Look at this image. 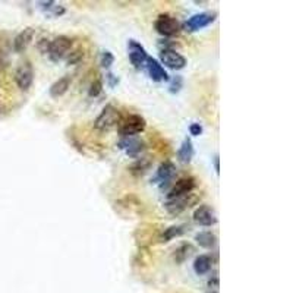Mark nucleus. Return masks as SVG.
Masks as SVG:
<instances>
[{
    "instance_id": "f257e3e1",
    "label": "nucleus",
    "mask_w": 293,
    "mask_h": 293,
    "mask_svg": "<svg viewBox=\"0 0 293 293\" xmlns=\"http://www.w3.org/2000/svg\"><path fill=\"white\" fill-rule=\"evenodd\" d=\"M122 122V116H120L119 110L116 109L115 106L107 104L104 109L101 110V113L97 116V119L94 120V128L97 130H110L115 129L119 126V123Z\"/></svg>"
},
{
    "instance_id": "f03ea898",
    "label": "nucleus",
    "mask_w": 293,
    "mask_h": 293,
    "mask_svg": "<svg viewBox=\"0 0 293 293\" xmlns=\"http://www.w3.org/2000/svg\"><path fill=\"white\" fill-rule=\"evenodd\" d=\"M144 210V204L140 198L135 195H126L116 201V211L120 216L126 218H133L135 216H140Z\"/></svg>"
},
{
    "instance_id": "7ed1b4c3",
    "label": "nucleus",
    "mask_w": 293,
    "mask_h": 293,
    "mask_svg": "<svg viewBox=\"0 0 293 293\" xmlns=\"http://www.w3.org/2000/svg\"><path fill=\"white\" fill-rule=\"evenodd\" d=\"M145 126H147V122L142 116L129 115L128 118H125L120 122L118 130H119V135L122 138H126V137H135V135L144 132Z\"/></svg>"
},
{
    "instance_id": "20e7f679",
    "label": "nucleus",
    "mask_w": 293,
    "mask_h": 293,
    "mask_svg": "<svg viewBox=\"0 0 293 293\" xmlns=\"http://www.w3.org/2000/svg\"><path fill=\"white\" fill-rule=\"evenodd\" d=\"M217 13L216 12H201L196 13L194 16H191L188 21H185L182 24V30L186 33H196L199 30H204L208 25H211L213 22L216 21Z\"/></svg>"
},
{
    "instance_id": "39448f33",
    "label": "nucleus",
    "mask_w": 293,
    "mask_h": 293,
    "mask_svg": "<svg viewBox=\"0 0 293 293\" xmlns=\"http://www.w3.org/2000/svg\"><path fill=\"white\" fill-rule=\"evenodd\" d=\"M72 46H74L72 38H69L66 35H59V37H56V38H53L50 41V49H49L47 56L53 62H59V60H62L63 57H66V56L71 53Z\"/></svg>"
},
{
    "instance_id": "423d86ee",
    "label": "nucleus",
    "mask_w": 293,
    "mask_h": 293,
    "mask_svg": "<svg viewBox=\"0 0 293 293\" xmlns=\"http://www.w3.org/2000/svg\"><path fill=\"white\" fill-rule=\"evenodd\" d=\"M154 28L159 34H162L164 37H173L177 35L182 30V24L177 21L176 18H173L172 15H160L155 22H154Z\"/></svg>"
},
{
    "instance_id": "0eeeda50",
    "label": "nucleus",
    "mask_w": 293,
    "mask_h": 293,
    "mask_svg": "<svg viewBox=\"0 0 293 293\" xmlns=\"http://www.w3.org/2000/svg\"><path fill=\"white\" fill-rule=\"evenodd\" d=\"M194 202H195V198L192 196V192H191V194H186V195L174 196V198L166 199L164 208H166V211H167L169 214L179 216L182 211H185L186 208H189Z\"/></svg>"
},
{
    "instance_id": "6e6552de",
    "label": "nucleus",
    "mask_w": 293,
    "mask_h": 293,
    "mask_svg": "<svg viewBox=\"0 0 293 293\" xmlns=\"http://www.w3.org/2000/svg\"><path fill=\"white\" fill-rule=\"evenodd\" d=\"M15 82L21 91H28L34 82V67L30 62H24L15 72Z\"/></svg>"
},
{
    "instance_id": "1a4fd4ad",
    "label": "nucleus",
    "mask_w": 293,
    "mask_h": 293,
    "mask_svg": "<svg viewBox=\"0 0 293 293\" xmlns=\"http://www.w3.org/2000/svg\"><path fill=\"white\" fill-rule=\"evenodd\" d=\"M128 56H129L130 63L135 66L137 69L144 67L147 59H148L147 50L137 40H129L128 41Z\"/></svg>"
},
{
    "instance_id": "9d476101",
    "label": "nucleus",
    "mask_w": 293,
    "mask_h": 293,
    "mask_svg": "<svg viewBox=\"0 0 293 293\" xmlns=\"http://www.w3.org/2000/svg\"><path fill=\"white\" fill-rule=\"evenodd\" d=\"M160 63H162V66H167L169 69L179 71V69H184L186 66V59L173 49H164L160 53Z\"/></svg>"
},
{
    "instance_id": "9b49d317",
    "label": "nucleus",
    "mask_w": 293,
    "mask_h": 293,
    "mask_svg": "<svg viewBox=\"0 0 293 293\" xmlns=\"http://www.w3.org/2000/svg\"><path fill=\"white\" fill-rule=\"evenodd\" d=\"M194 221L199 226L211 228L217 223V214L214 208L210 206H199L194 211Z\"/></svg>"
},
{
    "instance_id": "f8f14e48",
    "label": "nucleus",
    "mask_w": 293,
    "mask_h": 293,
    "mask_svg": "<svg viewBox=\"0 0 293 293\" xmlns=\"http://www.w3.org/2000/svg\"><path fill=\"white\" fill-rule=\"evenodd\" d=\"M195 188L196 181L194 177H182V179H179V181L172 186V189H170L169 194H167V199H169V198H174V196L191 194Z\"/></svg>"
},
{
    "instance_id": "ddd939ff",
    "label": "nucleus",
    "mask_w": 293,
    "mask_h": 293,
    "mask_svg": "<svg viewBox=\"0 0 293 293\" xmlns=\"http://www.w3.org/2000/svg\"><path fill=\"white\" fill-rule=\"evenodd\" d=\"M174 173H176V166L172 162H164L159 166L152 182L160 185V188H164V185H167L173 179Z\"/></svg>"
},
{
    "instance_id": "4468645a",
    "label": "nucleus",
    "mask_w": 293,
    "mask_h": 293,
    "mask_svg": "<svg viewBox=\"0 0 293 293\" xmlns=\"http://www.w3.org/2000/svg\"><path fill=\"white\" fill-rule=\"evenodd\" d=\"M119 147L126 152L129 157L137 159L142 151H144V142L137 138V137H126V138H122L119 141Z\"/></svg>"
},
{
    "instance_id": "2eb2a0df",
    "label": "nucleus",
    "mask_w": 293,
    "mask_h": 293,
    "mask_svg": "<svg viewBox=\"0 0 293 293\" xmlns=\"http://www.w3.org/2000/svg\"><path fill=\"white\" fill-rule=\"evenodd\" d=\"M145 67H147V72H148V75H150L152 81H155V82L169 81V75H167L166 69H164L162 63H160L159 60H155L154 57H150V56H148V59H147V62H145Z\"/></svg>"
},
{
    "instance_id": "dca6fc26",
    "label": "nucleus",
    "mask_w": 293,
    "mask_h": 293,
    "mask_svg": "<svg viewBox=\"0 0 293 293\" xmlns=\"http://www.w3.org/2000/svg\"><path fill=\"white\" fill-rule=\"evenodd\" d=\"M34 35H35V30L34 28H31V27L24 28L21 33L13 38V50L16 53H22L24 50H27V47L33 41Z\"/></svg>"
},
{
    "instance_id": "f3484780",
    "label": "nucleus",
    "mask_w": 293,
    "mask_h": 293,
    "mask_svg": "<svg viewBox=\"0 0 293 293\" xmlns=\"http://www.w3.org/2000/svg\"><path fill=\"white\" fill-rule=\"evenodd\" d=\"M71 87V78L69 76H62L57 81H55L52 84V87L49 89V94L52 98H59L62 96H65L67 93V89Z\"/></svg>"
},
{
    "instance_id": "a211bd4d",
    "label": "nucleus",
    "mask_w": 293,
    "mask_h": 293,
    "mask_svg": "<svg viewBox=\"0 0 293 293\" xmlns=\"http://www.w3.org/2000/svg\"><path fill=\"white\" fill-rule=\"evenodd\" d=\"M192 157H194V144L191 141V138L186 137L181 144L179 150H177V159H179L181 163L188 164L191 163Z\"/></svg>"
},
{
    "instance_id": "6ab92c4d",
    "label": "nucleus",
    "mask_w": 293,
    "mask_h": 293,
    "mask_svg": "<svg viewBox=\"0 0 293 293\" xmlns=\"http://www.w3.org/2000/svg\"><path fill=\"white\" fill-rule=\"evenodd\" d=\"M38 6H40V9H41L46 15H49V16L59 18V16H62V15H65L66 13V9L63 5H59V3L52 2V0H49V2H38Z\"/></svg>"
},
{
    "instance_id": "aec40b11",
    "label": "nucleus",
    "mask_w": 293,
    "mask_h": 293,
    "mask_svg": "<svg viewBox=\"0 0 293 293\" xmlns=\"http://www.w3.org/2000/svg\"><path fill=\"white\" fill-rule=\"evenodd\" d=\"M213 258L211 255H199L196 257L195 261H194V272L198 274V276H204L207 273L211 270L213 267Z\"/></svg>"
},
{
    "instance_id": "412c9836",
    "label": "nucleus",
    "mask_w": 293,
    "mask_h": 293,
    "mask_svg": "<svg viewBox=\"0 0 293 293\" xmlns=\"http://www.w3.org/2000/svg\"><path fill=\"white\" fill-rule=\"evenodd\" d=\"M185 232H186V226L185 224H179V226H170V228L164 229V232L157 238L159 242L162 243H166V242H170L172 239L179 238L182 236Z\"/></svg>"
},
{
    "instance_id": "4be33fe9",
    "label": "nucleus",
    "mask_w": 293,
    "mask_h": 293,
    "mask_svg": "<svg viewBox=\"0 0 293 293\" xmlns=\"http://www.w3.org/2000/svg\"><path fill=\"white\" fill-rule=\"evenodd\" d=\"M195 240L201 248L206 250H213L217 245V236L213 232H201L195 236Z\"/></svg>"
},
{
    "instance_id": "5701e85b",
    "label": "nucleus",
    "mask_w": 293,
    "mask_h": 293,
    "mask_svg": "<svg viewBox=\"0 0 293 293\" xmlns=\"http://www.w3.org/2000/svg\"><path fill=\"white\" fill-rule=\"evenodd\" d=\"M195 252V248L191 243H182L173 251V261L176 264H182Z\"/></svg>"
},
{
    "instance_id": "b1692460",
    "label": "nucleus",
    "mask_w": 293,
    "mask_h": 293,
    "mask_svg": "<svg viewBox=\"0 0 293 293\" xmlns=\"http://www.w3.org/2000/svg\"><path fill=\"white\" fill-rule=\"evenodd\" d=\"M150 166H151V160L147 159V157H142V159H138L135 163L130 166L129 170L133 176H142L144 173H147Z\"/></svg>"
},
{
    "instance_id": "393cba45",
    "label": "nucleus",
    "mask_w": 293,
    "mask_h": 293,
    "mask_svg": "<svg viewBox=\"0 0 293 293\" xmlns=\"http://www.w3.org/2000/svg\"><path fill=\"white\" fill-rule=\"evenodd\" d=\"M113 62H115L113 53L109 52V50H104V52L101 53V57H100V65L103 66L104 69H110V66L113 65Z\"/></svg>"
},
{
    "instance_id": "a878e982",
    "label": "nucleus",
    "mask_w": 293,
    "mask_h": 293,
    "mask_svg": "<svg viewBox=\"0 0 293 293\" xmlns=\"http://www.w3.org/2000/svg\"><path fill=\"white\" fill-rule=\"evenodd\" d=\"M82 57H84V50L76 49V50L71 52V53L67 55V63H69V65H75V63H78Z\"/></svg>"
},
{
    "instance_id": "bb28decb",
    "label": "nucleus",
    "mask_w": 293,
    "mask_h": 293,
    "mask_svg": "<svg viewBox=\"0 0 293 293\" xmlns=\"http://www.w3.org/2000/svg\"><path fill=\"white\" fill-rule=\"evenodd\" d=\"M101 89H103V84H101V81H100V79H96V81L91 84V87H89L88 96H89V97H97V96H100Z\"/></svg>"
},
{
    "instance_id": "cd10ccee",
    "label": "nucleus",
    "mask_w": 293,
    "mask_h": 293,
    "mask_svg": "<svg viewBox=\"0 0 293 293\" xmlns=\"http://www.w3.org/2000/svg\"><path fill=\"white\" fill-rule=\"evenodd\" d=\"M50 41H52V40H49V38H46V37H43V38H40V40H38V43H37V49L40 50V53H41V55H47V53H49Z\"/></svg>"
},
{
    "instance_id": "c85d7f7f",
    "label": "nucleus",
    "mask_w": 293,
    "mask_h": 293,
    "mask_svg": "<svg viewBox=\"0 0 293 293\" xmlns=\"http://www.w3.org/2000/svg\"><path fill=\"white\" fill-rule=\"evenodd\" d=\"M182 76H174L173 79H172V82H170V93L172 94H176V93H179L181 91V88H182Z\"/></svg>"
},
{
    "instance_id": "c756f323",
    "label": "nucleus",
    "mask_w": 293,
    "mask_h": 293,
    "mask_svg": "<svg viewBox=\"0 0 293 293\" xmlns=\"http://www.w3.org/2000/svg\"><path fill=\"white\" fill-rule=\"evenodd\" d=\"M189 132H191L192 137H199V135L202 133V126H201V123H191Z\"/></svg>"
},
{
    "instance_id": "7c9ffc66",
    "label": "nucleus",
    "mask_w": 293,
    "mask_h": 293,
    "mask_svg": "<svg viewBox=\"0 0 293 293\" xmlns=\"http://www.w3.org/2000/svg\"><path fill=\"white\" fill-rule=\"evenodd\" d=\"M106 79H107V82H109V87H111V88L119 84L118 76H115L113 74H107V75H106Z\"/></svg>"
},
{
    "instance_id": "2f4dec72",
    "label": "nucleus",
    "mask_w": 293,
    "mask_h": 293,
    "mask_svg": "<svg viewBox=\"0 0 293 293\" xmlns=\"http://www.w3.org/2000/svg\"><path fill=\"white\" fill-rule=\"evenodd\" d=\"M208 286H210V289H211V287H214V290H217V287H218L217 277H216V279H213V280H210V282H208Z\"/></svg>"
},
{
    "instance_id": "473e14b6",
    "label": "nucleus",
    "mask_w": 293,
    "mask_h": 293,
    "mask_svg": "<svg viewBox=\"0 0 293 293\" xmlns=\"http://www.w3.org/2000/svg\"><path fill=\"white\" fill-rule=\"evenodd\" d=\"M213 162H214V169H216V172L218 173V170H220V166H218V155L214 157V160H213Z\"/></svg>"
},
{
    "instance_id": "72a5a7b5",
    "label": "nucleus",
    "mask_w": 293,
    "mask_h": 293,
    "mask_svg": "<svg viewBox=\"0 0 293 293\" xmlns=\"http://www.w3.org/2000/svg\"><path fill=\"white\" fill-rule=\"evenodd\" d=\"M208 293H218L217 290H211V292H208Z\"/></svg>"
}]
</instances>
